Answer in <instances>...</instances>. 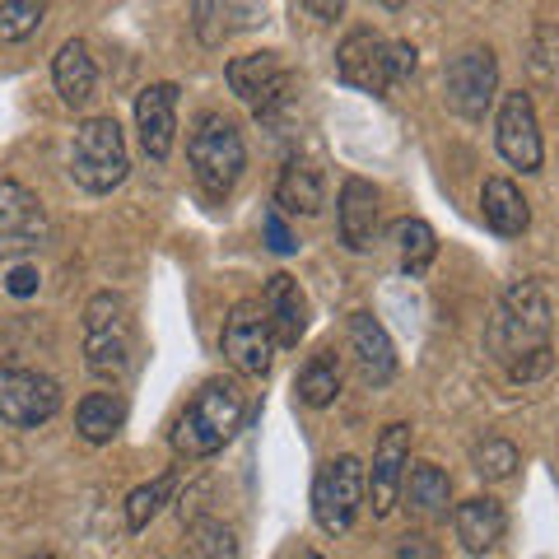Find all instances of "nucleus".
Instances as JSON below:
<instances>
[{
	"mask_svg": "<svg viewBox=\"0 0 559 559\" xmlns=\"http://www.w3.org/2000/svg\"><path fill=\"white\" fill-rule=\"evenodd\" d=\"M224 80H229V90L266 121L294 98V75L280 66L275 51H248V57H234L229 66H224Z\"/></svg>",
	"mask_w": 559,
	"mask_h": 559,
	"instance_id": "8",
	"label": "nucleus"
},
{
	"mask_svg": "<svg viewBox=\"0 0 559 559\" xmlns=\"http://www.w3.org/2000/svg\"><path fill=\"white\" fill-rule=\"evenodd\" d=\"M448 503H452V480H448V471L433 466V462L411 466V476H406V509H411L419 522H439V518H448Z\"/></svg>",
	"mask_w": 559,
	"mask_h": 559,
	"instance_id": "23",
	"label": "nucleus"
},
{
	"mask_svg": "<svg viewBox=\"0 0 559 559\" xmlns=\"http://www.w3.org/2000/svg\"><path fill=\"white\" fill-rule=\"evenodd\" d=\"M242 415H248V392L234 378H210L205 388L187 401V411L173 419V452L187 462H201L219 452L238 433Z\"/></svg>",
	"mask_w": 559,
	"mask_h": 559,
	"instance_id": "2",
	"label": "nucleus"
},
{
	"mask_svg": "<svg viewBox=\"0 0 559 559\" xmlns=\"http://www.w3.org/2000/svg\"><path fill=\"white\" fill-rule=\"evenodd\" d=\"M261 234H266V248L280 252V257H289V252H299V238L289 234V224L280 210H266V219H261Z\"/></svg>",
	"mask_w": 559,
	"mask_h": 559,
	"instance_id": "31",
	"label": "nucleus"
},
{
	"mask_svg": "<svg viewBox=\"0 0 559 559\" xmlns=\"http://www.w3.org/2000/svg\"><path fill=\"white\" fill-rule=\"evenodd\" d=\"M392 559H443L439 555V546L425 536V532H406L396 540V550H392Z\"/></svg>",
	"mask_w": 559,
	"mask_h": 559,
	"instance_id": "34",
	"label": "nucleus"
},
{
	"mask_svg": "<svg viewBox=\"0 0 559 559\" xmlns=\"http://www.w3.org/2000/svg\"><path fill=\"white\" fill-rule=\"evenodd\" d=\"M84 364L98 378H121L131 364V308L112 289L84 304Z\"/></svg>",
	"mask_w": 559,
	"mask_h": 559,
	"instance_id": "5",
	"label": "nucleus"
},
{
	"mask_svg": "<svg viewBox=\"0 0 559 559\" xmlns=\"http://www.w3.org/2000/svg\"><path fill=\"white\" fill-rule=\"evenodd\" d=\"M392 238H396V261H401V271H406L411 280L425 275V271L433 266V257H439V238H433V229H429L425 219H401L396 229H392Z\"/></svg>",
	"mask_w": 559,
	"mask_h": 559,
	"instance_id": "25",
	"label": "nucleus"
},
{
	"mask_svg": "<svg viewBox=\"0 0 559 559\" xmlns=\"http://www.w3.org/2000/svg\"><path fill=\"white\" fill-rule=\"evenodd\" d=\"M121 425H127V406H121V396L112 392H90L75 406V429H80V439L84 443H112Z\"/></svg>",
	"mask_w": 559,
	"mask_h": 559,
	"instance_id": "24",
	"label": "nucleus"
},
{
	"mask_svg": "<svg viewBox=\"0 0 559 559\" xmlns=\"http://www.w3.org/2000/svg\"><path fill=\"white\" fill-rule=\"evenodd\" d=\"M38 266H10L5 275V289L14 294V299H28V294H38Z\"/></svg>",
	"mask_w": 559,
	"mask_h": 559,
	"instance_id": "35",
	"label": "nucleus"
},
{
	"mask_svg": "<svg viewBox=\"0 0 559 559\" xmlns=\"http://www.w3.org/2000/svg\"><path fill=\"white\" fill-rule=\"evenodd\" d=\"M489 349L499 364H509L518 382L540 378L550 369V299L536 280H513L489 322Z\"/></svg>",
	"mask_w": 559,
	"mask_h": 559,
	"instance_id": "1",
	"label": "nucleus"
},
{
	"mask_svg": "<svg viewBox=\"0 0 559 559\" xmlns=\"http://www.w3.org/2000/svg\"><path fill=\"white\" fill-rule=\"evenodd\" d=\"M304 559H322V555H304Z\"/></svg>",
	"mask_w": 559,
	"mask_h": 559,
	"instance_id": "38",
	"label": "nucleus"
},
{
	"mask_svg": "<svg viewBox=\"0 0 559 559\" xmlns=\"http://www.w3.org/2000/svg\"><path fill=\"white\" fill-rule=\"evenodd\" d=\"M359 503H364V462L341 452L318 466L312 476V518L326 536H345L359 518Z\"/></svg>",
	"mask_w": 559,
	"mask_h": 559,
	"instance_id": "6",
	"label": "nucleus"
},
{
	"mask_svg": "<svg viewBox=\"0 0 559 559\" xmlns=\"http://www.w3.org/2000/svg\"><path fill=\"white\" fill-rule=\"evenodd\" d=\"M135 131L140 150L154 164H164L173 154V135H178V84H145L135 94Z\"/></svg>",
	"mask_w": 559,
	"mask_h": 559,
	"instance_id": "15",
	"label": "nucleus"
},
{
	"mask_svg": "<svg viewBox=\"0 0 559 559\" xmlns=\"http://www.w3.org/2000/svg\"><path fill=\"white\" fill-rule=\"evenodd\" d=\"M28 559H57V555H47V550H43V555H28Z\"/></svg>",
	"mask_w": 559,
	"mask_h": 559,
	"instance_id": "37",
	"label": "nucleus"
},
{
	"mask_svg": "<svg viewBox=\"0 0 559 559\" xmlns=\"http://www.w3.org/2000/svg\"><path fill=\"white\" fill-rule=\"evenodd\" d=\"M127 140H121L117 117H90L75 127L70 140V178H75L90 197H108L112 187L127 182Z\"/></svg>",
	"mask_w": 559,
	"mask_h": 559,
	"instance_id": "4",
	"label": "nucleus"
},
{
	"mask_svg": "<svg viewBox=\"0 0 559 559\" xmlns=\"http://www.w3.org/2000/svg\"><path fill=\"white\" fill-rule=\"evenodd\" d=\"M187 540L197 559H238V532L219 518H197L187 527Z\"/></svg>",
	"mask_w": 559,
	"mask_h": 559,
	"instance_id": "27",
	"label": "nucleus"
},
{
	"mask_svg": "<svg viewBox=\"0 0 559 559\" xmlns=\"http://www.w3.org/2000/svg\"><path fill=\"white\" fill-rule=\"evenodd\" d=\"M336 224H341V242L349 252H369L378 238V187L364 178H345Z\"/></svg>",
	"mask_w": 559,
	"mask_h": 559,
	"instance_id": "18",
	"label": "nucleus"
},
{
	"mask_svg": "<svg viewBox=\"0 0 559 559\" xmlns=\"http://www.w3.org/2000/svg\"><path fill=\"white\" fill-rule=\"evenodd\" d=\"M299 10H304V14H318L322 24H331V20H341V10H345V5H341V0H336V5H318V0H304Z\"/></svg>",
	"mask_w": 559,
	"mask_h": 559,
	"instance_id": "36",
	"label": "nucleus"
},
{
	"mask_svg": "<svg viewBox=\"0 0 559 559\" xmlns=\"http://www.w3.org/2000/svg\"><path fill=\"white\" fill-rule=\"evenodd\" d=\"M261 308H266V322H271V336L275 345H299L304 341V331H308V299H304V289H299V280L294 275H271V285L266 294H261Z\"/></svg>",
	"mask_w": 559,
	"mask_h": 559,
	"instance_id": "17",
	"label": "nucleus"
},
{
	"mask_svg": "<svg viewBox=\"0 0 559 559\" xmlns=\"http://www.w3.org/2000/svg\"><path fill=\"white\" fill-rule=\"evenodd\" d=\"M173 485H178V476H173V471H168V476H154L150 485L131 489V495H127V527H131V532H145V527H150V518H154V513H159L164 503H168Z\"/></svg>",
	"mask_w": 559,
	"mask_h": 559,
	"instance_id": "28",
	"label": "nucleus"
},
{
	"mask_svg": "<svg viewBox=\"0 0 559 559\" xmlns=\"http://www.w3.org/2000/svg\"><path fill=\"white\" fill-rule=\"evenodd\" d=\"M51 84H57V94H61L66 108H84V103L94 98V90H98V66L90 57V43L70 38L57 51V61H51Z\"/></svg>",
	"mask_w": 559,
	"mask_h": 559,
	"instance_id": "20",
	"label": "nucleus"
},
{
	"mask_svg": "<svg viewBox=\"0 0 559 559\" xmlns=\"http://www.w3.org/2000/svg\"><path fill=\"white\" fill-rule=\"evenodd\" d=\"M322 197H326V187H322L318 164L289 159L285 168H280V182H275V210L280 215H318Z\"/></svg>",
	"mask_w": 559,
	"mask_h": 559,
	"instance_id": "21",
	"label": "nucleus"
},
{
	"mask_svg": "<svg viewBox=\"0 0 559 559\" xmlns=\"http://www.w3.org/2000/svg\"><path fill=\"white\" fill-rule=\"evenodd\" d=\"M349 349H355V364H359V378L369 388H388L396 378V349L392 336L373 312H349Z\"/></svg>",
	"mask_w": 559,
	"mask_h": 559,
	"instance_id": "16",
	"label": "nucleus"
},
{
	"mask_svg": "<svg viewBox=\"0 0 559 559\" xmlns=\"http://www.w3.org/2000/svg\"><path fill=\"white\" fill-rule=\"evenodd\" d=\"M336 75H341V84H349V90L388 98V90H392V80H388V43H382L373 28L345 33V43L336 47Z\"/></svg>",
	"mask_w": 559,
	"mask_h": 559,
	"instance_id": "13",
	"label": "nucleus"
},
{
	"mask_svg": "<svg viewBox=\"0 0 559 559\" xmlns=\"http://www.w3.org/2000/svg\"><path fill=\"white\" fill-rule=\"evenodd\" d=\"M187 159H191V178H197L205 197L224 201L238 187L242 168H248V145H242L238 121L224 112H201L187 135Z\"/></svg>",
	"mask_w": 559,
	"mask_h": 559,
	"instance_id": "3",
	"label": "nucleus"
},
{
	"mask_svg": "<svg viewBox=\"0 0 559 559\" xmlns=\"http://www.w3.org/2000/svg\"><path fill=\"white\" fill-rule=\"evenodd\" d=\"M43 20H47V5H38V0H5L0 5V43L33 38L43 28Z\"/></svg>",
	"mask_w": 559,
	"mask_h": 559,
	"instance_id": "30",
	"label": "nucleus"
},
{
	"mask_svg": "<svg viewBox=\"0 0 559 559\" xmlns=\"http://www.w3.org/2000/svg\"><path fill=\"white\" fill-rule=\"evenodd\" d=\"M47 238L43 201L20 182H0V257L33 252Z\"/></svg>",
	"mask_w": 559,
	"mask_h": 559,
	"instance_id": "14",
	"label": "nucleus"
},
{
	"mask_svg": "<svg viewBox=\"0 0 559 559\" xmlns=\"http://www.w3.org/2000/svg\"><path fill=\"white\" fill-rule=\"evenodd\" d=\"M452 532H457L462 550L485 555V550L499 546L503 532H509V513H503L499 499L476 495V499H466V503H457V509H452Z\"/></svg>",
	"mask_w": 559,
	"mask_h": 559,
	"instance_id": "19",
	"label": "nucleus"
},
{
	"mask_svg": "<svg viewBox=\"0 0 559 559\" xmlns=\"http://www.w3.org/2000/svg\"><path fill=\"white\" fill-rule=\"evenodd\" d=\"M480 215L485 224L495 229L499 238H522L532 224V210L522 201V191L509 182V178H485V191H480Z\"/></svg>",
	"mask_w": 559,
	"mask_h": 559,
	"instance_id": "22",
	"label": "nucleus"
},
{
	"mask_svg": "<svg viewBox=\"0 0 559 559\" xmlns=\"http://www.w3.org/2000/svg\"><path fill=\"white\" fill-rule=\"evenodd\" d=\"M471 466H476V476H485V480H513L522 466V452L509 439H485L471 448Z\"/></svg>",
	"mask_w": 559,
	"mask_h": 559,
	"instance_id": "29",
	"label": "nucleus"
},
{
	"mask_svg": "<svg viewBox=\"0 0 559 559\" xmlns=\"http://www.w3.org/2000/svg\"><path fill=\"white\" fill-rule=\"evenodd\" d=\"M219 349H224V359H229L242 378H266L271 364H275V336H271L266 308H261L257 299L234 304L229 322H224Z\"/></svg>",
	"mask_w": 559,
	"mask_h": 559,
	"instance_id": "9",
	"label": "nucleus"
},
{
	"mask_svg": "<svg viewBox=\"0 0 559 559\" xmlns=\"http://www.w3.org/2000/svg\"><path fill=\"white\" fill-rule=\"evenodd\" d=\"M443 98H448V108L466 117V121H485L489 112V103H495L499 94V61H495V51L489 47H466L457 51V57L448 61L443 70Z\"/></svg>",
	"mask_w": 559,
	"mask_h": 559,
	"instance_id": "7",
	"label": "nucleus"
},
{
	"mask_svg": "<svg viewBox=\"0 0 559 559\" xmlns=\"http://www.w3.org/2000/svg\"><path fill=\"white\" fill-rule=\"evenodd\" d=\"M61 411L57 378L38 369H0V425L10 429H38Z\"/></svg>",
	"mask_w": 559,
	"mask_h": 559,
	"instance_id": "10",
	"label": "nucleus"
},
{
	"mask_svg": "<svg viewBox=\"0 0 559 559\" xmlns=\"http://www.w3.org/2000/svg\"><path fill=\"white\" fill-rule=\"evenodd\" d=\"M406 462H411V425H388L373 448V466L364 471V495H369L373 518H388L406 485Z\"/></svg>",
	"mask_w": 559,
	"mask_h": 559,
	"instance_id": "11",
	"label": "nucleus"
},
{
	"mask_svg": "<svg viewBox=\"0 0 559 559\" xmlns=\"http://www.w3.org/2000/svg\"><path fill=\"white\" fill-rule=\"evenodd\" d=\"M415 66H419V51H415L411 43H388V80H392V84L411 80Z\"/></svg>",
	"mask_w": 559,
	"mask_h": 559,
	"instance_id": "33",
	"label": "nucleus"
},
{
	"mask_svg": "<svg viewBox=\"0 0 559 559\" xmlns=\"http://www.w3.org/2000/svg\"><path fill=\"white\" fill-rule=\"evenodd\" d=\"M336 396H341V364H336L331 349H322V355H312L304 364V373H299V401H304L308 411H322Z\"/></svg>",
	"mask_w": 559,
	"mask_h": 559,
	"instance_id": "26",
	"label": "nucleus"
},
{
	"mask_svg": "<svg viewBox=\"0 0 559 559\" xmlns=\"http://www.w3.org/2000/svg\"><path fill=\"white\" fill-rule=\"evenodd\" d=\"M495 145L503 154V164H513L522 173H540V127H536V108H532V94H503L499 103V121H495Z\"/></svg>",
	"mask_w": 559,
	"mask_h": 559,
	"instance_id": "12",
	"label": "nucleus"
},
{
	"mask_svg": "<svg viewBox=\"0 0 559 559\" xmlns=\"http://www.w3.org/2000/svg\"><path fill=\"white\" fill-rule=\"evenodd\" d=\"M550 47H555V33H550V28H540V33H536V57H532V70H536V75L546 80V84H550V80H559V51H550Z\"/></svg>",
	"mask_w": 559,
	"mask_h": 559,
	"instance_id": "32",
	"label": "nucleus"
}]
</instances>
